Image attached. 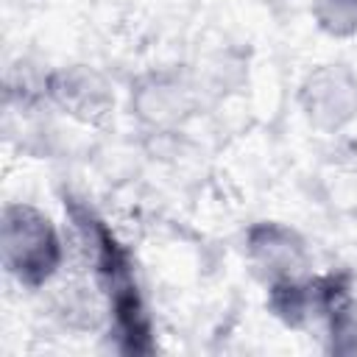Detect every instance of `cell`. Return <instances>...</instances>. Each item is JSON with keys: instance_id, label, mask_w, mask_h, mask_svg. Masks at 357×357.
<instances>
[{"instance_id": "obj_10", "label": "cell", "mask_w": 357, "mask_h": 357, "mask_svg": "<svg viewBox=\"0 0 357 357\" xmlns=\"http://www.w3.org/2000/svg\"><path fill=\"white\" fill-rule=\"evenodd\" d=\"M351 3H357V0H351Z\"/></svg>"}, {"instance_id": "obj_4", "label": "cell", "mask_w": 357, "mask_h": 357, "mask_svg": "<svg viewBox=\"0 0 357 357\" xmlns=\"http://www.w3.org/2000/svg\"><path fill=\"white\" fill-rule=\"evenodd\" d=\"M301 117L326 134H337L357 120V70L343 61L312 67L296 92Z\"/></svg>"}, {"instance_id": "obj_3", "label": "cell", "mask_w": 357, "mask_h": 357, "mask_svg": "<svg viewBox=\"0 0 357 357\" xmlns=\"http://www.w3.org/2000/svg\"><path fill=\"white\" fill-rule=\"evenodd\" d=\"M268 290V310L276 321L290 329H310L324 326L332 310L354 293V276L346 268L335 271H310L298 279L265 287Z\"/></svg>"}, {"instance_id": "obj_2", "label": "cell", "mask_w": 357, "mask_h": 357, "mask_svg": "<svg viewBox=\"0 0 357 357\" xmlns=\"http://www.w3.org/2000/svg\"><path fill=\"white\" fill-rule=\"evenodd\" d=\"M0 257L20 287L42 290L64 265V240L47 212L28 201H8L0 212Z\"/></svg>"}, {"instance_id": "obj_8", "label": "cell", "mask_w": 357, "mask_h": 357, "mask_svg": "<svg viewBox=\"0 0 357 357\" xmlns=\"http://www.w3.org/2000/svg\"><path fill=\"white\" fill-rule=\"evenodd\" d=\"M324 351L335 357H357V296H346L324 321Z\"/></svg>"}, {"instance_id": "obj_7", "label": "cell", "mask_w": 357, "mask_h": 357, "mask_svg": "<svg viewBox=\"0 0 357 357\" xmlns=\"http://www.w3.org/2000/svg\"><path fill=\"white\" fill-rule=\"evenodd\" d=\"M192 92L176 70H148L131 84V114L153 131H173L192 117Z\"/></svg>"}, {"instance_id": "obj_5", "label": "cell", "mask_w": 357, "mask_h": 357, "mask_svg": "<svg viewBox=\"0 0 357 357\" xmlns=\"http://www.w3.org/2000/svg\"><path fill=\"white\" fill-rule=\"evenodd\" d=\"M245 262L265 287L298 279L312 271L307 240L282 220H257L245 229Z\"/></svg>"}, {"instance_id": "obj_9", "label": "cell", "mask_w": 357, "mask_h": 357, "mask_svg": "<svg viewBox=\"0 0 357 357\" xmlns=\"http://www.w3.org/2000/svg\"><path fill=\"white\" fill-rule=\"evenodd\" d=\"M312 20L321 33L332 39H349L357 33V3L351 0H315Z\"/></svg>"}, {"instance_id": "obj_1", "label": "cell", "mask_w": 357, "mask_h": 357, "mask_svg": "<svg viewBox=\"0 0 357 357\" xmlns=\"http://www.w3.org/2000/svg\"><path fill=\"white\" fill-rule=\"evenodd\" d=\"M64 212L78 240L84 265L106 310V332L120 354L148 357L156 351L153 318L137 276V262L117 231L78 195H64Z\"/></svg>"}, {"instance_id": "obj_6", "label": "cell", "mask_w": 357, "mask_h": 357, "mask_svg": "<svg viewBox=\"0 0 357 357\" xmlns=\"http://www.w3.org/2000/svg\"><path fill=\"white\" fill-rule=\"evenodd\" d=\"M42 89L50 106L81 126H100L114 109L112 86L89 64H70L45 73Z\"/></svg>"}]
</instances>
